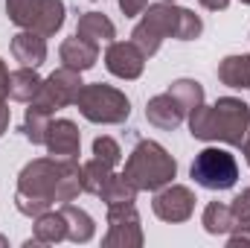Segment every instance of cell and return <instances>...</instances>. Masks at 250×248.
<instances>
[{
    "label": "cell",
    "mask_w": 250,
    "mask_h": 248,
    "mask_svg": "<svg viewBox=\"0 0 250 248\" xmlns=\"http://www.w3.org/2000/svg\"><path fill=\"white\" fill-rule=\"evenodd\" d=\"M82 190V167L76 158H38L23 167L15 204L23 216H41L53 201H73Z\"/></svg>",
    "instance_id": "cell-1"
},
{
    "label": "cell",
    "mask_w": 250,
    "mask_h": 248,
    "mask_svg": "<svg viewBox=\"0 0 250 248\" xmlns=\"http://www.w3.org/2000/svg\"><path fill=\"white\" fill-rule=\"evenodd\" d=\"M204 32V24L195 12L178 9L169 3H157V6H146L143 21L134 26L131 41L143 50V56H154L163 44V38H178V41H192Z\"/></svg>",
    "instance_id": "cell-2"
},
{
    "label": "cell",
    "mask_w": 250,
    "mask_h": 248,
    "mask_svg": "<svg viewBox=\"0 0 250 248\" xmlns=\"http://www.w3.org/2000/svg\"><path fill=\"white\" fill-rule=\"evenodd\" d=\"M189 128L198 140H224L230 146H242L250 128V105L236 97H221L215 105H198L189 111Z\"/></svg>",
    "instance_id": "cell-3"
},
{
    "label": "cell",
    "mask_w": 250,
    "mask_h": 248,
    "mask_svg": "<svg viewBox=\"0 0 250 248\" xmlns=\"http://www.w3.org/2000/svg\"><path fill=\"white\" fill-rule=\"evenodd\" d=\"M178 173L175 158L154 140H143L134 146V152L125 161V178L137 190H160V187L172 184Z\"/></svg>",
    "instance_id": "cell-4"
},
{
    "label": "cell",
    "mask_w": 250,
    "mask_h": 248,
    "mask_svg": "<svg viewBox=\"0 0 250 248\" xmlns=\"http://www.w3.org/2000/svg\"><path fill=\"white\" fill-rule=\"evenodd\" d=\"M84 120L90 123H105V125H117V123H125L128 114H131V102L123 91L111 88V85H82L76 102H73Z\"/></svg>",
    "instance_id": "cell-5"
},
{
    "label": "cell",
    "mask_w": 250,
    "mask_h": 248,
    "mask_svg": "<svg viewBox=\"0 0 250 248\" xmlns=\"http://www.w3.org/2000/svg\"><path fill=\"white\" fill-rule=\"evenodd\" d=\"M9 21L21 29H32L44 38L56 35L64 24L62 0H6Z\"/></svg>",
    "instance_id": "cell-6"
},
{
    "label": "cell",
    "mask_w": 250,
    "mask_h": 248,
    "mask_svg": "<svg viewBox=\"0 0 250 248\" xmlns=\"http://www.w3.org/2000/svg\"><path fill=\"white\" fill-rule=\"evenodd\" d=\"M189 173H192L195 184H201L204 190H230L239 181L236 158L227 149H218V146H207L204 152H198Z\"/></svg>",
    "instance_id": "cell-7"
},
{
    "label": "cell",
    "mask_w": 250,
    "mask_h": 248,
    "mask_svg": "<svg viewBox=\"0 0 250 248\" xmlns=\"http://www.w3.org/2000/svg\"><path fill=\"white\" fill-rule=\"evenodd\" d=\"M82 85H84V82H82L79 70L62 67V70H56L50 79L41 82V91L35 94V99L29 102V108H35V111H41V114L50 117L53 111H59L64 105H73V102H76Z\"/></svg>",
    "instance_id": "cell-8"
},
{
    "label": "cell",
    "mask_w": 250,
    "mask_h": 248,
    "mask_svg": "<svg viewBox=\"0 0 250 248\" xmlns=\"http://www.w3.org/2000/svg\"><path fill=\"white\" fill-rule=\"evenodd\" d=\"M108 222L111 231L105 237V246H143V231H140V216L134 204H117L108 207Z\"/></svg>",
    "instance_id": "cell-9"
},
{
    "label": "cell",
    "mask_w": 250,
    "mask_h": 248,
    "mask_svg": "<svg viewBox=\"0 0 250 248\" xmlns=\"http://www.w3.org/2000/svg\"><path fill=\"white\" fill-rule=\"evenodd\" d=\"M195 210V196L189 187L172 184L154 196V213L163 222H187Z\"/></svg>",
    "instance_id": "cell-10"
},
{
    "label": "cell",
    "mask_w": 250,
    "mask_h": 248,
    "mask_svg": "<svg viewBox=\"0 0 250 248\" xmlns=\"http://www.w3.org/2000/svg\"><path fill=\"white\" fill-rule=\"evenodd\" d=\"M105 64L120 79H137L146 67V56L134 41H111V47L105 53Z\"/></svg>",
    "instance_id": "cell-11"
},
{
    "label": "cell",
    "mask_w": 250,
    "mask_h": 248,
    "mask_svg": "<svg viewBox=\"0 0 250 248\" xmlns=\"http://www.w3.org/2000/svg\"><path fill=\"white\" fill-rule=\"evenodd\" d=\"M44 146L50 149L53 158H76L79 146H82V134L76 123L70 120H50L47 134H44Z\"/></svg>",
    "instance_id": "cell-12"
},
{
    "label": "cell",
    "mask_w": 250,
    "mask_h": 248,
    "mask_svg": "<svg viewBox=\"0 0 250 248\" xmlns=\"http://www.w3.org/2000/svg\"><path fill=\"white\" fill-rule=\"evenodd\" d=\"M146 117H148V123L151 125L172 131V128H178V125L187 120V108L181 105V99H178L175 94L166 91V94L148 99V105H146Z\"/></svg>",
    "instance_id": "cell-13"
},
{
    "label": "cell",
    "mask_w": 250,
    "mask_h": 248,
    "mask_svg": "<svg viewBox=\"0 0 250 248\" xmlns=\"http://www.w3.org/2000/svg\"><path fill=\"white\" fill-rule=\"evenodd\" d=\"M62 62L70 70H90L93 64L99 62V44L96 41H87L82 35H73L62 44Z\"/></svg>",
    "instance_id": "cell-14"
},
{
    "label": "cell",
    "mask_w": 250,
    "mask_h": 248,
    "mask_svg": "<svg viewBox=\"0 0 250 248\" xmlns=\"http://www.w3.org/2000/svg\"><path fill=\"white\" fill-rule=\"evenodd\" d=\"M12 56H15V62H21L23 67L44 64V59H47V41H44V35H38L32 29L18 32L12 38Z\"/></svg>",
    "instance_id": "cell-15"
},
{
    "label": "cell",
    "mask_w": 250,
    "mask_h": 248,
    "mask_svg": "<svg viewBox=\"0 0 250 248\" xmlns=\"http://www.w3.org/2000/svg\"><path fill=\"white\" fill-rule=\"evenodd\" d=\"M41 76L35 73V67H21L15 73H9V97L15 102H32L35 94L41 91Z\"/></svg>",
    "instance_id": "cell-16"
},
{
    "label": "cell",
    "mask_w": 250,
    "mask_h": 248,
    "mask_svg": "<svg viewBox=\"0 0 250 248\" xmlns=\"http://www.w3.org/2000/svg\"><path fill=\"white\" fill-rule=\"evenodd\" d=\"M76 35H82V38L99 44V41H114L117 29H114V24H111L102 12H84V15L79 18V24H76Z\"/></svg>",
    "instance_id": "cell-17"
},
{
    "label": "cell",
    "mask_w": 250,
    "mask_h": 248,
    "mask_svg": "<svg viewBox=\"0 0 250 248\" xmlns=\"http://www.w3.org/2000/svg\"><path fill=\"white\" fill-rule=\"evenodd\" d=\"M218 79L230 88H250V56H227L218 64Z\"/></svg>",
    "instance_id": "cell-18"
},
{
    "label": "cell",
    "mask_w": 250,
    "mask_h": 248,
    "mask_svg": "<svg viewBox=\"0 0 250 248\" xmlns=\"http://www.w3.org/2000/svg\"><path fill=\"white\" fill-rule=\"evenodd\" d=\"M62 213H64V219H67V240H73V243H87V240L93 237V219H90L84 210H79V207H73V204L64 201Z\"/></svg>",
    "instance_id": "cell-19"
},
{
    "label": "cell",
    "mask_w": 250,
    "mask_h": 248,
    "mask_svg": "<svg viewBox=\"0 0 250 248\" xmlns=\"http://www.w3.org/2000/svg\"><path fill=\"white\" fill-rule=\"evenodd\" d=\"M59 240H67V219L64 213H41L38 222H35V243H59Z\"/></svg>",
    "instance_id": "cell-20"
},
{
    "label": "cell",
    "mask_w": 250,
    "mask_h": 248,
    "mask_svg": "<svg viewBox=\"0 0 250 248\" xmlns=\"http://www.w3.org/2000/svg\"><path fill=\"white\" fill-rule=\"evenodd\" d=\"M236 225H239V219L233 216L230 204H218V201L207 204V210H204V228H207V234H230Z\"/></svg>",
    "instance_id": "cell-21"
},
{
    "label": "cell",
    "mask_w": 250,
    "mask_h": 248,
    "mask_svg": "<svg viewBox=\"0 0 250 248\" xmlns=\"http://www.w3.org/2000/svg\"><path fill=\"white\" fill-rule=\"evenodd\" d=\"M102 201L108 207H117V204H134L137 201V187L131 184L125 175H111L108 184L102 187Z\"/></svg>",
    "instance_id": "cell-22"
},
{
    "label": "cell",
    "mask_w": 250,
    "mask_h": 248,
    "mask_svg": "<svg viewBox=\"0 0 250 248\" xmlns=\"http://www.w3.org/2000/svg\"><path fill=\"white\" fill-rule=\"evenodd\" d=\"M111 170H114V167L102 164L99 158H93L90 164H84V167H82V190H84V193L99 196V193H102V187L108 184V178L114 175Z\"/></svg>",
    "instance_id": "cell-23"
},
{
    "label": "cell",
    "mask_w": 250,
    "mask_h": 248,
    "mask_svg": "<svg viewBox=\"0 0 250 248\" xmlns=\"http://www.w3.org/2000/svg\"><path fill=\"white\" fill-rule=\"evenodd\" d=\"M169 94H175L178 99H181V105L189 111H195L201 102H204V88L198 85V82H192V79H178L172 88H169Z\"/></svg>",
    "instance_id": "cell-24"
},
{
    "label": "cell",
    "mask_w": 250,
    "mask_h": 248,
    "mask_svg": "<svg viewBox=\"0 0 250 248\" xmlns=\"http://www.w3.org/2000/svg\"><path fill=\"white\" fill-rule=\"evenodd\" d=\"M47 125L50 117L35 111V108H26V120H23V134L32 140V143H44V134H47Z\"/></svg>",
    "instance_id": "cell-25"
},
{
    "label": "cell",
    "mask_w": 250,
    "mask_h": 248,
    "mask_svg": "<svg viewBox=\"0 0 250 248\" xmlns=\"http://www.w3.org/2000/svg\"><path fill=\"white\" fill-rule=\"evenodd\" d=\"M93 155H96L102 164H108V167H117V164L123 161V152H120L117 140H111V137H96V140H93Z\"/></svg>",
    "instance_id": "cell-26"
},
{
    "label": "cell",
    "mask_w": 250,
    "mask_h": 248,
    "mask_svg": "<svg viewBox=\"0 0 250 248\" xmlns=\"http://www.w3.org/2000/svg\"><path fill=\"white\" fill-rule=\"evenodd\" d=\"M230 210H233V216L239 219V225H242V222H250V187L248 190H242V193L233 198Z\"/></svg>",
    "instance_id": "cell-27"
},
{
    "label": "cell",
    "mask_w": 250,
    "mask_h": 248,
    "mask_svg": "<svg viewBox=\"0 0 250 248\" xmlns=\"http://www.w3.org/2000/svg\"><path fill=\"white\" fill-rule=\"evenodd\" d=\"M146 6H148V0H120V9H123L128 18L143 15V12H146Z\"/></svg>",
    "instance_id": "cell-28"
},
{
    "label": "cell",
    "mask_w": 250,
    "mask_h": 248,
    "mask_svg": "<svg viewBox=\"0 0 250 248\" xmlns=\"http://www.w3.org/2000/svg\"><path fill=\"white\" fill-rule=\"evenodd\" d=\"M239 228V225H236ZM245 246V243H250V222H242V228L236 231V234H230V246Z\"/></svg>",
    "instance_id": "cell-29"
},
{
    "label": "cell",
    "mask_w": 250,
    "mask_h": 248,
    "mask_svg": "<svg viewBox=\"0 0 250 248\" xmlns=\"http://www.w3.org/2000/svg\"><path fill=\"white\" fill-rule=\"evenodd\" d=\"M6 97H9V70L0 62V102H6Z\"/></svg>",
    "instance_id": "cell-30"
},
{
    "label": "cell",
    "mask_w": 250,
    "mask_h": 248,
    "mask_svg": "<svg viewBox=\"0 0 250 248\" xmlns=\"http://www.w3.org/2000/svg\"><path fill=\"white\" fill-rule=\"evenodd\" d=\"M204 9H209V12H221V9H227L230 6V0H198Z\"/></svg>",
    "instance_id": "cell-31"
},
{
    "label": "cell",
    "mask_w": 250,
    "mask_h": 248,
    "mask_svg": "<svg viewBox=\"0 0 250 248\" xmlns=\"http://www.w3.org/2000/svg\"><path fill=\"white\" fill-rule=\"evenodd\" d=\"M9 117H12V111H9V105L6 102H0V134L9 128Z\"/></svg>",
    "instance_id": "cell-32"
},
{
    "label": "cell",
    "mask_w": 250,
    "mask_h": 248,
    "mask_svg": "<svg viewBox=\"0 0 250 248\" xmlns=\"http://www.w3.org/2000/svg\"><path fill=\"white\" fill-rule=\"evenodd\" d=\"M242 149H245V158H248V167H250V128L245 134V140H242Z\"/></svg>",
    "instance_id": "cell-33"
},
{
    "label": "cell",
    "mask_w": 250,
    "mask_h": 248,
    "mask_svg": "<svg viewBox=\"0 0 250 248\" xmlns=\"http://www.w3.org/2000/svg\"><path fill=\"white\" fill-rule=\"evenodd\" d=\"M0 246H6V240H3V237H0Z\"/></svg>",
    "instance_id": "cell-34"
},
{
    "label": "cell",
    "mask_w": 250,
    "mask_h": 248,
    "mask_svg": "<svg viewBox=\"0 0 250 248\" xmlns=\"http://www.w3.org/2000/svg\"><path fill=\"white\" fill-rule=\"evenodd\" d=\"M166 3H175V0H166Z\"/></svg>",
    "instance_id": "cell-35"
},
{
    "label": "cell",
    "mask_w": 250,
    "mask_h": 248,
    "mask_svg": "<svg viewBox=\"0 0 250 248\" xmlns=\"http://www.w3.org/2000/svg\"><path fill=\"white\" fill-rule=\"evenodd\" d=\"M242 3H250V0H242Z\"/></svg>",
    "instance_id": "cell-36"
}]
</instances>
